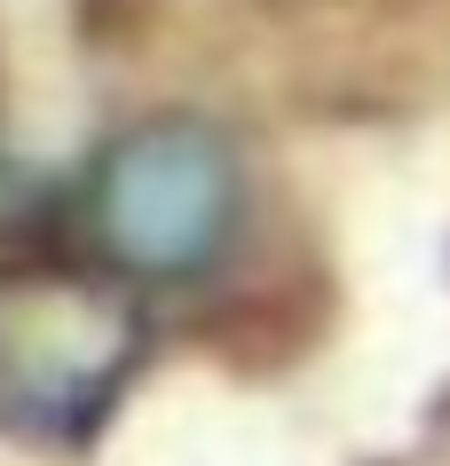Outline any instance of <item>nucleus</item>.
I'll return each mask as SVG.
<instances>
[{
	"instance_id": "f257e3e1",
	"label": "nucleus",
	"mask_w": 450,
	"mask_h": 466,
	"mask_svg": "<svg viewBox=\"0 0 450 466\" xmlns=\"http://www.w3.org/2000/svg\"><path fill=\"white\" fill-rule=\"evenodd\" d=\"M237 158L198 119H150L95 167V238L143 277H198L237 229Z\"/></svg>"
}]
</instances>
